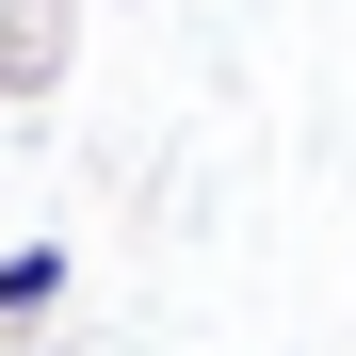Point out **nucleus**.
<instances>
[{
	"instance_id": "nucleus-1",
	"label": "nucleus",
	"mask_w": 356,
	"mask_h": 356,
	"mask_svg": "<svg viewBox=\"0 0 356 356\" xmlns=\"http://www.w3.org/2000/svg\"><path fill=\"white\" fill-rule=\"evenodd\" d=\"M65 49H81V0H0V97H49V81H65Z\"/></svg>"
},
{
	"instance_id": "nucleus-2",
	"label": "nucleus",
	"mask_w": 356,
	"mask_h": 356,
	"mask_svg": "<svg viewBox=\"0 0 356 356\" xmlns=\"http://www.w3.org/2000/svg\"><path fill=\"white\" fill-rule=\"evenodd\" d=\"M33 308H65V243H0V324H33Z\"/></svg>"
}]
</instances>
